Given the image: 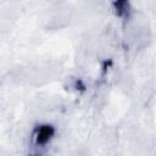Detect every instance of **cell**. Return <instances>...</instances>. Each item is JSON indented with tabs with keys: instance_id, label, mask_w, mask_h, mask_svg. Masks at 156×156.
<instances>
[{
	"instance_id": "6da1fadb",
	"label": "cell",
	"mask_w": 156,
	"mask_h": 156,
	"mask_svg": "<svg viewBox=\"0 0 156 156\" xmlns=\"http://www.w3.org/2000/svg\"><path fill=\"white\" fill-rule=\"evenodd\" d=\"M51 133H52V132H51L50 128H44V129H41L40 133H39V141H45V140H48V139L50 138Z\"/></svg>"
}]
</instances>
